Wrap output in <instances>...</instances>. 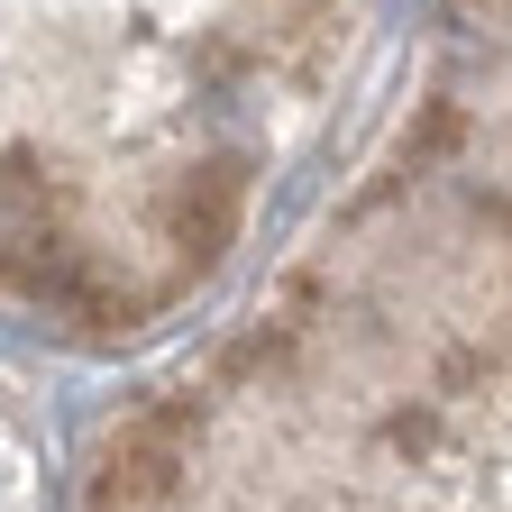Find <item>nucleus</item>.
<instances>
[{
  "mask_svg": "<svg viewBox=\"0 0 512 512\" xmlns=\"http://www.w3.org/2000/svg\"><path fill=\"white\" fill-rule=\"evenodd\" d=\"M165 229L183 256H220L229 229H238V165H202L174 202H165Z\"/></svg>",
  "mask_w": 512,
  "mask_h": 512,
  "instance_id": "f257e3e1",
  "label": "nucleus"
},
{
  "mask_svg": "<svg viewBox=\"0 0 512 512\" xmlns=\"http://www.w3.org/2000/svg\"><path fill=\"white\" fill-rule=\"evenodd\" d=\"M46 247H55L46 183H37L28 165H0V275H37Z\"/></svg>",
  "mask_w": 512,
  "mask_h": 512,
  "instance_id": "f03ea898",
  "label": "nucleus"
},
{
  "mask_svg": "<svg viewBox=\"0 0 512 512\" xmlns=\"http://www.w3.org/2000/svg\"><path fill=\"white\" fill-rule=\"evenodd\" d=\"M174 467H183V421L174 412L165 421H138V430L110 448V494H165Z\"/></svg>",
  "mask_w": 512,
  "mask_h": 512,
  "instance_id": "7ed1b4c3",
  "label": "nucleus"
}]
</instances>
